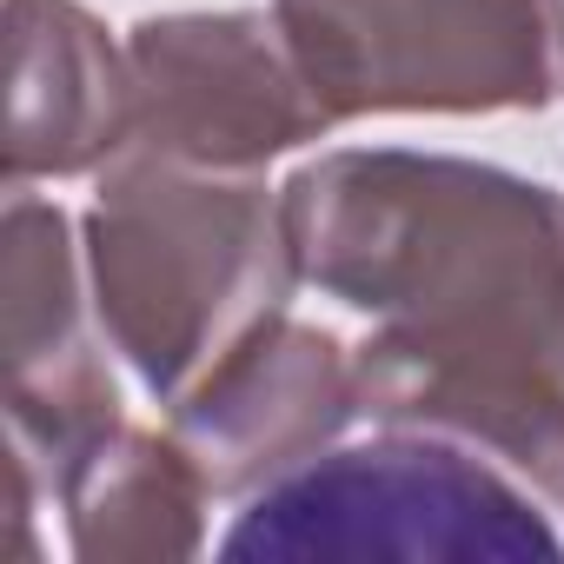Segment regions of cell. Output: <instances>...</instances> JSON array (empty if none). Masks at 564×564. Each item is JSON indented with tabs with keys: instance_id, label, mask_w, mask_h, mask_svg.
<instances>
[{
	"instance_id": "obj_1",
	"label": "cell",
	"mask_w": 564,
	"mask_h": 564,
	"mask_svg": "<svg viewBox=\"0 0 564 564\" xmlns=\"http://www.w3.org/2000/svg\"><path fill=\"white\" fill-rule=\"evenodd\" d=\"M300 279L366 313L359 412L452 438L564 518V193L505 166L346 147L279 186Z\"/></svg>"
},
{
	"instance_id": "obj_2",
	"label": "cell",
	"mask_w": 564,
	"mask_h": 564,
	"mask_svg": "<svg viewBox=\"0 0 564 564\" xmlns=\"http://www.w3.org/2000/svg\"><path fill=\"white\" fill-rule=\"evenodd\" d=\"M87 272L113 352L160 405H180L279 326L300 286L286 206L259 173L186 166L140 147L100 173Z\"/></svg>"
},
{
	"instance_id": "obj_3",
	"label": "cell",
	"mask_w": 564,
	"mask_h": 564,
	"mask_svg": "<svg viewBox=\"0 0 564 564\" xmlns=\"http://www.w3.org/2000/svg\"><path fill=\"white\" fill-rule=\"evenodd\" d=\"M544 498L505 465L432 438L392 432L372 445H326L246 498L219 557H412V564H557L564 538Z\"/></svg>"
},
{
	"instance_id": "obj_4",
	"label": "cell",
	"mask_w": 564,
	"mask_h": 564,
	"mask_svg": "<svg viewBox=\"0 0 564 564\" xmlns=\"http://www.w3.org/2000/svg\"><path fill=\"white\" fill-rule=\"evenodd\" d=\"M333 120L518 113L564 94V0H272Z\"/></svg>"
},
{
	"instance_id": "obj_5",
	"label": "cell",
	"mask_w": 564,
	"mask_h": 564,
	"mask_svg": "<svg viewBox=\"0 0 564 564\" xmlns=\"http://www.w3.org/2000/svg\"><path fill=\"white\" fill-rule=\"evenodd\" d=\"M133 61V140L140 153L186 166L259 173L339 120L306 80L279 14H166L140 21Z\"/></svg>"
},
{
	"instance_id": "obj_6",
	"label": "cell",
	"mask_w": 564,
	"mask_h": 564,
	"mask_svg": "<svg viewBox=\"0 0 564 564\" xmlns=\"http://www.w3.org/2000/svg\"><path fill=\"white\" fill-rule=\"evenodd\" d=\"M94 319V272L67 213L8 186V445L41 498L94 438L127 425L107 366L113 339Z\"/></svg>"
},
{
	"instance_id": "obj_7",
	"label": "cell",
	"mask_w": 564,
	"mask_h": 564,
	"mask_svg": "<svg viewBox=\"0 0 564 564\" xmlns=\"http://www.w3.org/2000/svg\"><path fill=\"white\" fill-rule=\"evenodd\" d=\"M352 419H359L352 352L300 319L265 326L206 386L166 405V432L193 452L213 498H252L279 471L339 445Z\"/></svg>"
},
{
	"instance_id": "obj_8",
	"label": "cell",
	"mask_w": 564,
	"mask_h": 564,
	"mask_svg": "<svg viewBox=\"0 0 564 564\" xmlns=\"http://www.w3.org/2000/svg\"><path fill=\"white\" fill-rule=\"evenodd\" d=\"M133 140V61L74 0H8V186L94 173Z\"/></svg>"
},
{
	"instance_id": "obj_9",
	"label": "cell",
	"mask_w": 564,
	"mask_h": 564,
	"mask_svg": "<svg viewBox=\"0 0 564 564\" xmlns=\"http://www.w3.org/2000/svg\"><path fill=\"white\" fill-rule=\"evenodd\" d=\"M67 544L87 564H180L206 544L213 485L173 432L113 425L54 485Z\"/></svg>"
}]
</instances>
